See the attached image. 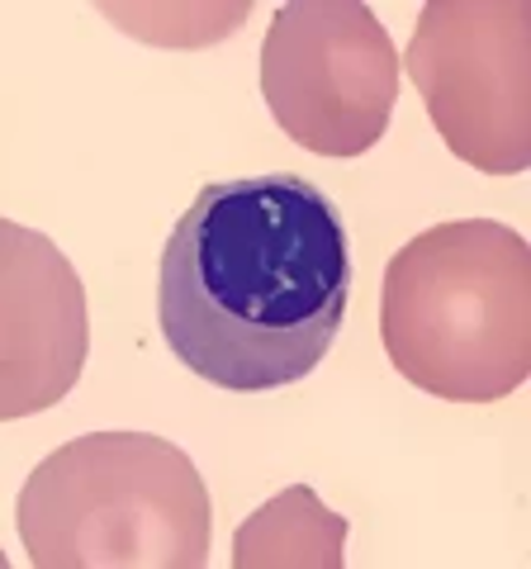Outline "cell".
Listing matches in <instances>:
<instances>
[{
    "label": "cell",
    "instance_id": "obj_1",
    "mask_svg": "<svg viewBox=\"0 0 531 569\" xmlns=\"http://www.w3.org/2000/svg\"><path fill=\"white\" fill-rule=\"evenodd\" d=\"M351 299L338 204L304 176L209 181L157 266V328L190 376L228 395L309 380Z\"/></svg>",
    "mask_w": 531,
    "mask_h": 569
},
{
    "label": "cell",
    "instance_id": "obj_2",
    "mask_svg": "<svg viewBox=\"0 0 531 569\" xmlns=\"http://www.w3.org/2000/svg\"><path fill=\"white\" fill-rule=\"evenodd\" d=\"M389 366L447 403H499L531 376V247L493 219L432 223L384 266Z\"/></svg>",
    "mask_w": 531,
    "mask_h": 569
},
{
    "label": "cell",
    "instance_id": "obj_3",
    "mask_svg": "<svg viewBox=\"0 0 531 569\" xmlns=\"http://www.w3.org/2000/svg\"><path fill=\"white\" fill-rule=\"evenodd\" d=\"M33 569H204L209 489L152 432H86L43 456L14 498Z\"/></svg>",
    "mask_w": 531,
    "mask_h": 569
},
{
    "label": "cell",
    "instance_id": "obj_4",
    "mask_svg": "<svg viewBox=\"0 0 531 569\" xmlns=\"http://www.w3.org/2000/svg\"><path fill=\"white\" fill-rule=\"evenodd\" d=\"M261 100L299 148L361 157L394 119V39L361 0H290L261 43Z\"/></svg>",
    "mask_w": 531,
    "mask_h": 569
},
{
    "label": "cell",
    "instance_id": "obj_5",
    "mask_svg": "<svg viewBox=\"0 0 531 569\" xmlns=\"http://www.w3.org/2000/svg\"><path fill=\"white\" fill-rule=\"evenodd\" d=\"M403 67L451 157L484 176L531 167L527 0H428Z\"/></svg>",
    "mask_w": 531,
    "mask_h": 569
},
{
    "label": "cell",
    "instance_id": "obj_6",
    "mask_svg": "<svg viewBox=\"0 0 531 569\" xmlns=\"http://www.w3.org/2000/svg\"><path fill=\"white\" fill-rule=\"evenodd\" d=\"M91 323L86 290L52 238L0 223V418L62 403L81 380Z\"/></svg>",
    "mask_w": 531,
    "mask_h": 569
},
{
    "label": "cell",
    "instance_id": "obj_7",
    "mask_svg": "<svg viewBox=\"0 0 531 569\" xmlns=\"http://www.w3.org/2000/svg\"><path fill=\"white\" fill-rule=\"evenodd\" d=\"M347 518L328 512L318 503L313 489H285L266 508L238 527L233 537V565L238 569H275V565H323L342 569L347 565Z\"/></svg>",
    "mask_w": 531,
    "mask_h": 569
}]
</instances>
